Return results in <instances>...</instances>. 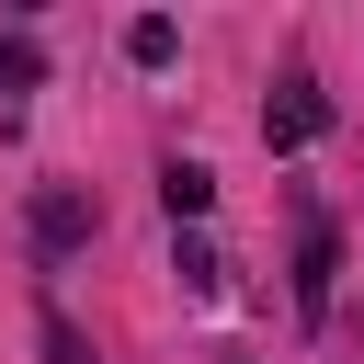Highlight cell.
<instances>
[{
	"instance_id": "obj_1",
	"label": "cell",
	"mask_w": 364,
	"mask_h": 364,
	"mask_svg": "<svg viewBox=\"0 0 364 364\" xmlns=\"http://www.w3.org/2000/svg\"><path fill=\"white\" fill-rule=\"evenodd\" d=\"M23 239H34V262H68V250H91V239H102V205H91L80 182H46V193H34V216H23Z\"/></svg>"
},
{
	"instance_id": "obj_2",
	"label": "cell",
	"mask_w": 364,
	"mask_h": 364,
	"mask_svg": "<svg viewBox=\"0 0 364 364\" xmlns=\"http://www.w3.org/2000/svg\"><path fill=\"white\" fill-rule=\"evenodd\" d=\"M318 136H330V91H318V80L296 68V80H284V91L262 102V148L284 159V148H318Z\"/></svg>"
},
{
	"instance_id": "obj_3",
	"label": "cell",
	"mask_w": 364,
	"mask_h": 364,
	"mask_svg": "<svg viewBox=\"0 0 364 364\" xmlns=\"http://www.w3.org/2000/svg\"><path fill=\"white\" fill-rule=\"evenodd\" d=\"M330 284H341V239H330V216H307L296 228V318H330Z\"/></svg>"
},
{
	"instance_id": "obj_4",
	"label": "cell",
	"mask_w": 364,
	"mask_h": 364,
	"mask_svg": "<svg viewBox=\"0 0 364 364\" xmlns=\"http://www.w3.org/2000/svg\"><path fill=\"white\" fill-rule=\"evenodd\" d=\"M159 205H171V228H193V216L216 205V171H205V159H171V171H159Z\"/></svg>"
},
{
	"instance_id": "obj_5",
	"label": "cell",
	"mask_w": 364,
	"mask_h": 364,
	"mask_svg": "<svg viewBox=\"0 0 364 364\" xmlns=\"http://www.w3.org/2000/svg\"><path fill=\"white\" fill-rule=\"evenodd\" d=\"M34 353H46V364H102V353H91V330H80L68 307H34Z\"/></svg>"
},
{
	"instance_id": "obj_6",
	"label": "cell",
	"mask_w": 364,
	"mask_h": 364,
	"mask_svg": "<svg viewBox=\"0 0 364 364\" xmlns=\"http://www.w3.org/2000/svg\"><path fill=\"white\" fill-rule=\"evenodd\" d=\"M125 57H136V68H171V57H182V23H171V11H136V23H125Z\"/></svg>"
},
{
	"instance_id": "obj_7",
	"label": "cell",
	"mask_w": 364,
	"mask_h": 364,
	"mask_svg": "<svg viewBox=\"0 0 364 364\" xmlns=\"http://www.w3.org/2000/svg\"><path fill=\"white\" fill-rule=\"evenodd\" d=\"M171 273H182V296H205V307L228 296V262H216V239H182V250H171Z\"/></svg>"
},
{
	"instance_id": "obj_8",
	"label": "cell",
	"mask_w": 364,
	"mask_h": 364,
	"mask_svg": "<svg viewBox=\"0 0 364 364\" xmlns=\"http://www.w3.org/2000/svg\"><path fill=\"white\" fill-rule=\"evenodd\" d=\"M46 80V46L34 34H0V91H34Z\"/></svg>"
}]
</instances>
